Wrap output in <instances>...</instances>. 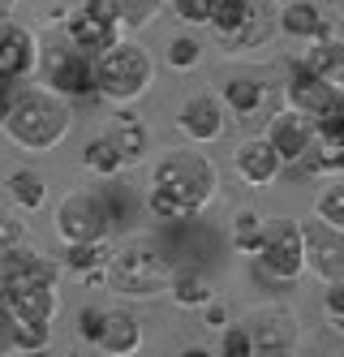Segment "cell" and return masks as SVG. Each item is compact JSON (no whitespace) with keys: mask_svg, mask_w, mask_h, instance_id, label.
Wrapping results in <instances>:
<instances>
[{"mask_svg":"<svg viewBox=\"0 0 344 357\" xmlns=\"http://www.w3.org/2000/svg\"><path fill=\"white\" fill-rule=\"evenodd\" d=\"M0 130L9 134V142L26 155H47L57 151L69 134H73V112H69V99L52 95L47 86L39 91H17L13 108L5 116Z\"/></svg>","mask_w":344,"mask_h":357,"instance_id":"cell-1","label":"cell"},{"mask_svg":"<svg viewBox=\"0 0 344 357\" xmlns=\"http://www.w3.org/2000/svg\"><path fill=\"white\" fill-rule=\"evenodd\" d=\"M151 185H164L190 215L207 211L220 194V168L211 155L194 146H168L160 160L151 164Z\"/></svg>","mask_w":344,"mask_h":357,"instance_id":"cell-2","label":"cell"},{"mask_svg":"<svg viewBox=\"0 0 344 357\" xmlns=\"http://www.w3.org/2000/svg\"><path fill=\"white\" fill-rule=\"evenodd\" d=\"M103 280H108V289L121 293V297H155V293H168L172 259L155 241L134 237V241H125L121 250L108 254Z\"/></svg>","mask_w":344,"mask_h":357,"instance_id":"cell-3","label":"cell"},{"mask_svg":"<svg viewBox=\"0 0 344 357\" xmlns=\"http://www.w3.org/2000/svg\"><path fill=\"white\" fill-rule=\"evenodd\" d=\"M155 82V61L138 39H117L95 56V95L112 99V104H134Z\"/></svg>","mask_w":344,"mask_h":357,"instance_id":"cell-4","label":"cell"},{"mask_svg":"<svg viewBox=\"0 0 344 357\" xmlns=\"http://www.w3.org/2000/svg\"><path fill=\"white\" fill-rule=\"evenodd\" d=\"M112 207H108V194H95V190H69L57 211H52V233H57L61 245L73 241H112Z\"/></svg>","mask_w":344,"mask_h":357,"instance_id":"cell-5","label":"cell"},{"mask_svg":"<svg viewBox=\"0 0 344 357\" xmlns=\"http://www.w3.org/2000/svg\"><path fill=\"white\" fill-rule=\"evenodd\" d=\"M254 275L262 284H297L306 275L297 220H267V233H262V245L254 254Z\"/></svg>","mask_w":344,"mask_h":357,"instance_id":"cell-6","label":"cell"},{"mask_svg":"<svg viewBox=\"0 0 344 357\" xmlns=\"http://www.w3.org/2000/svg\"><path fill=\"white\" fill-rule=\"evenodd\" d=\"M39 69L43 86L61 99H99L95 95V56H87L82 47H73L69 39L52 43L47 52L39 47Z\"/></svg>","mask_w":344,"mask_h":357,"instance_id":"cell-7","label":"cell"},{"mask_svg":"<svg viewBox=\"0 0 344 357\" xmlns=\"http://www.w3.org/2000/svg\"><path fill=\"white\" fill-rule=\"evenodd\" d=\"M250 331V349L254 357H293L301 349V323L288 305H254V310L241 319Z\"/></svg>","mask_w":344,"mask_h":357,"instance_id":"cell-8","label":"cell"},{"mask_svg":"<svg viewBox=\"0 0 344 357\" xmlns=\"http://www.w3.org/2000/svg\"><path fill=\"white\" fill-rule=\"evenodd\" d=\"M121 35L125 31H121V22H117L108 0H77L65 13V39L73 47H82L87 56H99L103 47H112Z\"/></svg>","mask_w":344,"mask_h":357,"instance_id":"cell-9","label":"cell"},{"mask_svg":"<svg viewBox=\"0 0 344 357\" xmlns=\"http://www.w3.org/2000/svg\"><path fill=\"white\" fill-rule=\"evenodd\" d=\"M301 228V259L306 267L323 280V284H331V280H344V228L310 215V220H297Z\"/></svg>","mask_w":344,"mask_h":357,"instance_id":"cell-10","label":"cell"},{"mask_svg":"<svg viewBox=\"0 0 344 357\" xmlns=\"http://www.w3.org/2000/svg\"><path fill=\"white\" fill-rule=\"evenodd\" d=\"M284 108H293L310 121H319L336 108H344V99H340V86L319 78V73H310L297 56L288 61V82H284Z\"/></svg>","mask_w":344,"mask_h":357,"instance_id":"cell-11","label":"cell"},{"mask_svg":"<svg viewBox=\"0 0 344 357\" xmlns=\"http://www.w3.org/2000/svg\"><path fill=\"white\" fill-rule=\"evenodd\" d=\"M224 125H228V112H224V104H220L216 91H194V95L181 99V108H177V130L190 138L194 146L220 142V138H224Z\"/></svg>","mask_w":344,"mask_h":357,"instance_id":"cell-12","label":"cell"},{"mask_svg":"<svg viewBox=\"0 0 344 357\" xmlns=\"http://www.w3.org/2000/svg\"><path fill=\"white\" fill-rule=\"evenodd\" d=\"M262 138L271 142V151L280 155L284 168L288 164H301V155L314 146V121L301 116V112H293V108H276L267 116V134H262Z\"/></svg>","mask_w":344,"mask_h":357,"instance_id":"cell-13","label":"cell"},{"mask_svg":"<svg viewBox=\"0 0 344 357\" xmlns=\"http://www.w3.org/2000/svg\"><path fill=\"white\" fill-rule=\"evenodd\" d=\"M0 297H5L13 319H35V323H52L61 310L57 284H39V280H0Z\"/></svg>","mask_w":344,"mask_h":357,"instance_id":"cell-14","label":"cell"},{"mask_svg":"<svg viewBox=\"0 0 344 357\" xmlns=\"http://www.w3.org/2000/svg\"><path fill=\"white\" fill-rule=\"evenodd\" d=\"M35 65H39V39H35V31L17 26V22H5V31H0V82L31 78Z\"/></svg>","mask_w":344,"mask_h":357,"instance_id":"cell-15","label":"cell"},{"mask_svg":"<svg viewBox=\"0 0 344 357\" xmlns=\"http://www.w3.org/2000/svg\"><path fill=\"white\" fill-rule=\"evenodd\" d=\"M232 168L241 172V181L246 185H254V190H267V185H276L280 181V172H284V164H280V155L271 151V142L267 138H246L241 146L232 151Z\"/></svg>","mask_w":344,"mask_h":357,"instance_id":"cell-16","label":"cell"},{"mask_svg":"<svg viewBox=\"0 0 344 357\" xmlns=\"http://www.w3.org/2000/svg\"><path fill=\"white\" fill-rule=\"evenodd\" d=\"M276 31L284 39L314 43V39L331 35V17L314 5V0H288V5H276Z\"/></svg>","mask_w":344,"mask_h":357,"instance_id":"cell-17","label":"cell"},{"mask_svg":"<svg viewBox=\"0 0 344 357\" xmlns=\"http://www.w3.org/2000/svg\"><path fill=\"white\" fill-rule=\"evenodd\" d=\"M95 349L108 353V357H129V353H138V349H142V319L129 310V305H112V310H103Z\"/></svg>","mask_w":344,"mask_h":357,"instance_id":"cell-18","label":"cell"},{"mask_svg":"<svg viewBox=\"0 0 344 357\" xmlns=\"http://www.w3.org/2000/svg\"><path fill=\"white\" fill-rule=\"evenodd\" d=\"M108 138H112V146H117V155H121L125 168L129 164H142L151 155V130H147V121L129 108V104H121V112L112 116Z\"/></svg>","mask_w":344,"mask_h":357,"instance_id":"cell-19","label":"cell"},{"mask_svg":"<svg viewBox=\"0 0 344 357\" xmlns=\"http://www.w3.org/2000/svg\"><path fill=\"white\" fill-rule=\"evenodd\" d=\"M216 95H220L224 112H228V116H237V121H254V116L267 112V104H271V91L262 86L258 78H241V73L224 78V86H220Z\"/></svg>","mask_w":344,"mask_h":357,"instance_id":"cell-20","label":"cell"},{"mask_svg":"<svg viewBox=\"0 0 344 357\" xmlns=\"http://www.w3.org/2000/svg\"><path fill=\"white\" fill-rule=\"evenodd\" d=\"M0 280H39V284H57L61 280V263H52L47 254L17 245L13 254L0 259Z\"/></svg>","mask_w":344,"mask_h":357,"instance_id":"cell-21","label":"cell"},{"mask_svg":"<svg viewBox=\"0 0 344 357\" xmlns=\"http://www.w3.org/2000/svg\"><path fill=\"white\" fill-rule=\"evenodd\" d=\"M276 39V0H258V9H254V17H250V26L241 31V35H232L228 43H220L228 56H237V52H254V47H267Z\"/></svg>","mask_w":344,"mask_h":357,"instance_id":"cell-22","label":"cell"},{"mask_svg":"<svg viewBox=\"0 0 344 357\" xmlns=\"http://www.w3.org/2000/svg\"><path fill=\"white\" fill-rule=\"evenodd\" d=\"M258 9V0H216V9H211V35H216V43H228L232 35H241L250 26V17Z\"/></svg>","mask_w":344,"mask_h":357,"instance_id":"cell-23","label":"cell"},{"mask_svg":"<svg viewBox=\"0 0 344 357\" xmlns=\"http://www.w3.org/2000/svg\"><path fill=\"white\" fill-rule=\"evenodd\" d=\"M168 293H172V301L181 305V310H202V305L216 297V293H211V280L198 267H172Z\"/></svg>","mask_w":344,"mask_h":357,"instance_id":"cell-24","label":"cell"},{"mask_svg":"<svg viewBox=\"0 0 344 357\" xmlns=\"http://www.w3.org/2000/svg\"><path fill=\"white\" fill-rule=\"evenodd\" d=\"M310 73H319V78H327V82H336L340 86V78H344V47H340V39L336 35H327V39H314L310 47H306V56H297Z\"/></svg>","mask_w":344,"mask_h":357,"instance_id":"cell-25","label":"cell"},{"mask_svg":"<svg viewBox=\"0 0 344 357\" xmlns=\"http://www.w3.org/2000/svg\"><path fill=\"white\" fill-rule=\"evenodd\" d=\"M5 185H9L13 207H22V211H39L43 202H47V181H43L35 168H13Z\"/></svg>","mask_w":344,"mask_h":357,"instance_id":"cell-26","label":"cell"},{"mask_svg":"<svg viewBox=\"0 0 344 357\" xmlns=\"http://www.w3.org/2000/svg\"><path fill=\"white\" fill-rule=\"evenodd\" d=\"M82 168L95 172V176H103V181H112V176L125 172V164H121V155H117V146H112L108 134H99V138H91L82 146Z\"/></svg>","mask_w":344,"mask_h":357,"instance_id":"cell-27","label":"cell"},{"mask_svg":"<svg viewBox=\"0 0 344 357\" xmlns=\"http://www.w3.org/2000/svg\"><path fill=\"white\" fill-rule=\"evenodd\" d=\"M262 233H267V220H262L254 207H241L232 215V245H237V254H258V245H262Z\"/></svg>","mask_w":344,"mask_h":357,"instance_id":"cell-28","label":"cell"},{"mask_svg":"<svg viewBox=\"0 0 344 357\" xmlns=\"http://www.w3.org/2000/svg\"><path fill=\"white\" fill-rule=\"evenodd\" d=\"M121 31H147L155 17L164 13V0H108Z\"/></svg>","mask_w":344,"mask_h":357,"instance_id":"cell-29","label":"cell"},{"mask_svg":"<svg viewBox=\"0 0 344 357\" xmlns=\"http://www.w3.org/2000/svg\"><path fill=\"white\" fill-rule=\"evenodd\" d=\"M108 254H112V245H108V241H73V245H65V267H69V271H77V275H87V271H103Z\"/></svg>","mask_w":344,"mask_h":357,"instance_id":"cell-30","label":"cell"},{"mask_svg":"<svg viewBox=\"0 0 344 357\" xmlns=\"http://www.w3.org/2000/svg\"><path fill=\"white\" fill-rule=\"evenodd\" d=\"M52 344V323L13 319V353H43Z\"/></svg>","mask_w":344,"mask_h":357,"instance_id":"cell-31","label":"cell"},{"mask_svg":"<svg viewBox=\"0 0 344 357\" xmlns=\"http://www.w3.org/2000/svg\"><path fill=\"white\" fill-rule=\"evenodd\" d=\"M147 211H151L155 220H164V224H177V220H194V215L185 211V207H181V202H177V198H172L164 185H151V190H147Z\"/></svg>","mask_w":344,"mask_h":357,"instance_id":"cell-32","label":"cell"},{"mask_svg":"<svg viewBox=\"0 0 344 357\" xmlns=\"http://www.w3.org/2000/svg\"><path fill=\"white\" fill-rule=\"evenodd\" d=\"M202 61V39H194V35H172V43H168V65L172 69H194Z\"/></svg>","mask_w":344,"mask_h":357,"instance_id":"cell-33","label":"cell"},{"mask_svg":"<svg viewBox=\"0 0 344 357\" xmlns=\"http://www.w3.org/2000/svg\"><path fill=\"white\" fill-rule=\"evenodd\" d=\"M220 357H254L246 323H232V319H228V323L220 327Z\"/></svg>","mask_w":344,"mask_h":357,"instance_id":"cell-34","label":"cell"},{"mask_svg":"<svg viewBox=\"0 0 344 357\" xmlns=\"http://www.w3.org/2000/svg\"><path fill=\"white\" fill-rule=\"evenodd\" d=\"M164 5L185 22V26H207V22H211V9H216V0H164Z\"/></svg>","mask_w":344,"mask_h":357,"instance_id":"cell-35","label":"cell"},{"mask_svg":"<svg viewBox=\"0 0 344 357\" xmlns=\"http://www.w3.org/2000/svg\"><path fill=\"white\" fill-rule=\"evenodd\" d=\"M314 215L336 224V228H344V185H327L319 194V202H314Z\"/></svg>","mask_w":344,"mask_h":357,"instance_id":"cell-36","label":"cell"},{"mask_svg":"<svg viewBox=\"0 0 344 357\" xmlns=\"http://www.w3.org/2000/svg\"><path fill=\"white\" fill-rule=\"evenodd\" d=\"M17 245H26V224L9 211H0V259L5 254H13Z\"/></svg>","mask_w":344,"mask_h":357,"instance_id":"cell-37","label":"cell"},{"mask_svg":"<svg viewBox=\"0 0 344 357\" xmlns=\"http://www.w3.org/2000/svg\"><path fill=\"white\" fill-rule=\"evenodd\" d=\"M323 310H327L331 331H340V323H344V280H331V284H327V293H323Z\"/></svg>","mask_w":344,"mask_h":357,"instance_id":"cell-38","label":"cell"},{"mask_svg":"<svg viewBox=\"0 0 344 357\" xmlns=\"http://www.w3.org/2000/svg\"><path fill=\"white\" fill-rule=\"evenodd\" d=\"M99 323H103V310H99V305H82V310H77V340H82V344H95V340H99Z\"/></svg>","mask_w":344,"mask_h":357,"instance_id":"cell-39","label":"cell"},{"mask_svg":"<svg viewBox=\"0 0 344 357\" xmlns=\"http://www.w3.org/2000/svg\"><path fill=\"white\" fill-rule=\"evenodd\" d=\"M0 353H13V314H9L5 297H0Z\"/></svg>","mask_w":344,"mask_h":357,"instance_id":"cell-40","label":"cell"},{"mask_svg":"<svg viewBox=\"0 0 344 357\" xmlns=\"http://www.w3.org/2000/svg\"><path fill=\"white\" fill-rule=\"evenodd\" d=\"M202 319H207V327H216V331H220V327L228 323V305H220L216 297H211V301L202 305Z\"/></svg>","mask_w":344,"mask_h":357,"instance_id":"cell-41","label":"cell"},{"mask_svg":"<svg viewBox=\"0 0 344 357\" xmlns=\"http://www.w3.org/2000/svg\"><path fill=\"white\" fill-rule=\"evenodd\" d=\"M13 99H17V86L13 82H0V125H5L9 108H13Z\"/></svg>","mask_w":344,"mask_h":357,"instance_id":"cell-42","label":"cell"},{"mask_svg":"<svg viewBox=\"0 0 344 357\" xmlns=\"http://www.w3.org/2000/svg\"><path fill=\"white\" fill-rule=\"evenodd\" d=\"M13 9H17V0H0V17H9Z\"/></svg>","mask_w":344,"mask_h":357,"instance_id":"cell-43","label":"cell"},{"mask_svg":"<svg viewBox=\"0 0 344 357\" xmlns=\"http://www.w3.org/2000/svg\"><path fill=\"white\" fill-rule=\"evenodd\" d=\"M0 31H5V17H0Z\"/></svg>","mask_w":344,"mask_h":357,"instance_id":"cell-44","label":"cell"},{"mask_svg":"<svg viewBox=\"0 0 344 357\" xmlns=\"http://www.w3.org/2000/svg\"><path fill=\"white\" fill-rule=\"evenodd\" d=\"M276 5H288V0H276Z\"/></svg>","mask_w":344,"mask_h":357,"instance_id":"cell-45","label":"cell"}]
</instances>
